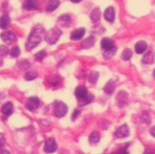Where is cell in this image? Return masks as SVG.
<instances>
[{
	"instance_id": "1",
	"label": "cell",
	"mask_w": 155,
	"mask_h": 154,
	"mask_svg": "<svg viewBox=\"0 0 155 154\" xmlns=\"http://www.w3.org/2000/svg\"><path fill=\"white\" fill-rule=\"evenodd\" d=\"M45 32L43 27H41L40 25L35 26L28 37L25 44L26 49L30 50L35 48L45 39Z\"/></svg>"
},
{
	"instance_id": "2",
	"label": "cell",
	"mask_w": 155,
	"mask_h": 154,
	"mask_svg": "<svg viewBox=\"0 0 155 154\" xmlns=\"http://www.w3.org/2000/svg\"><path fill=\"white\" fill-rule=\"evenodd\" d=\"M76 97L81 101V105H87L93 100V96L88 95V90L85 86H78L75 90Z\"/></svg>"
},
{
	"instance_id": "3",
	"label": "cell",
	"mask_w": 155,
	"mask_h": 154,
	"mask_svg": "<svg viewBox=\"0 0 155 154\" xmlns=\"http://www.w3.org/2000/svg\"><path fill=\"white\" fill-rule=\"evenodd\" d=\"M61 30L60 29H58L57 27H54L53 29H50L45 34V40L47 43H49L50 44H54L59 40V39L61 36Z\"/></svg>"
},
{
	"instance_id": "4",
	"label": "cell",
	"mask_w": 155,
	"mask_h": 154,
	"mask_svg": "<svg viewBox=\"0 0 155 154\" xmlns=\"http://www.w3.org/2000/svg\"><path fill=\"white\" fill-rule=\"evenodd\" d=\"M54 115L56 117H62L64 116L66 113H67V111H68V108H67V106L64 103V102H57L54 105Z\"/></svg>"
},
{
	"instance_id": "5",
	"label": "cell",
	"mask_w": 155,
	"mask_h": 154,
	"mask_svg": "<svg viewBox=\"0 0 155 154\" xmlns=\"http://www.w3.org/2000/svg\"><path fill=\"white\" fill-rule=\"evenodd\" d=\"M57 149V145L54 141V138H49L45 143V147H44V151L47 152V153H51L54 152Z\"/></svg>"
},
{
	"instance_id": "6",
	"label": "cell",
	"mask_w": 155,
	"mask_h": 154,
	"mask_svg": "<svg viewBox=\"0 0 155 154\" xmlns=\"http://www.w3.org/2000/svg\"><path fill=\"white\" fill-rule=\"evenodd\" d=\"M128 102V96L125 91H120L117 95V103L119 107H123L125 106Z\"/></svg>"
},
{
	"instance_id": "7",
	"label": "cell",
	"mask_w": 155,
	"mask_h": 154,
	"mask_svg": "<svg viewBox=\"0 0 155 154\" xmlns=\"http://www.w3.org/2000/svg\"><path fill=\"white\" fill-rule=\"evenodd\" d=\"M1 38L4 43L8 44H11L16 40V36L13 32L11 31H4L1 34Z\"/></svg>"
},
{
	"instance_id": "8",
	"label": "cell",
	"mask_w": 155,
	"mask_h": 154,
	"mask_svg": "<svg viewBox=\"0 0 155 154\" xmlns=\"http://www.w3.org/2000/svg\"><path fill=\"white\" fill-rule=\"evenodd\" d=\"M128 135H129V128L127 125L121 126L116 131L115 134H114L116 138H118V139L127 137V136H128Z\"/></svg>"
},
{
	"instance_id": "9",
	"label": "cell",
	"mask_w": 155,
	"mask_h": 154,
	"mask_svg": "<svg viewBox=\"0 0 155 154\" xmlns=\"http://www.w3.org/2000/svg\"><path fill=\"white\" fill-rule=\"evenodd\" d=\"M40 106V100L35 97H32L28 99L26 102V107L29 109V111H35Z\"/></svg>"
},
{
	"instance_id": "10",
	"label": "cell",
	"mask_w": 155,
	"mask_h": 154,
	"mask_svg": "<svg viewBox=\"0 0 155 154\" xmlns=\"http://www.w3.org/2000/svg\"><path fill=\"white\" fill-rule=\"evenodd\" d=\"M115 15L116 12L113 7H108L105 10L104 18L107 22H110V23L114 22V20H115Z\"/></svg>"
},
{
	"instance_id": "11",
	"label": "cell",
	"mask_w": 155,
	"mask_h": 154,
	"mask_svg": "<svg viewBox=\"0 0 155 154\" xmlns=\"http://www.w3.org/2000/svg\"><path fill=\"white\" fill-rule=\"evenodd\" d=\"M23 7L26 10H35L39 8V3L37 0H25L24 2Z\"/></svg>"
},
{
	"instance_id": "12",
	"label": "cell",
	"mask_w": 155,
	"mask_h": 154,
	"mask_svg": "<svg viewBox=\"0 0 155 154\" xmlns=\"http://www.w3.org/2000/svg\"><path fill=\"white\" fill-rule=\"evenodd\" d=\"M2 113L4 114V116H5L6 117L9 116L12 113H13V111H14V105L12 102L8 101V102H6L5 104L2 106Z\"/></svg>"
},
{
	"instance_id": "13",
	"label": "cell",
	"mask_w": 155,
	"mask_h": 154,
	"mask_svg": "<svg viewBox=\"0 0 155 154\" xmlns=\"http://www.w3.org/2000/svg\"><path fill=\"white\" fill-rule=\"evenodd\" d=\"M101 48L104 50H112L114 48V41L108 38H103L101 42Z\"/></svg>"
},
{
	"instance_id": "14",
	"label": "cell",
	"mask_w": 155,
	"mask_h": 154,
	"mask_svg": "<svg viewBox=\"0 0 155 154\" xmlns=\"http://www.w3.org/2000/svg\"><path fill=\"white\" fill-rule=\"evenodd\" d=\"M85 34H86V29H84V28H80V29H75L71 33V39L73 40H81L83 36L85 35Z\"/></svg>"
},
{
	"instance_id": "15",
	"label": "cell",
	"mask_w": 155,
	"mask_h": 154,
	"mask_svg": "<svg viewBox=\"0 0 155 154\" xmlns=\"http://www.w3.org/2000/svg\"><path fill=\"white\" fill-rule=\"evenodd\" d=\"M96 42V39L93 36H89L86 40H84L81 44V47L83 49H90L91 47L94 45V44Z\"/></svg>"
},
{
	"instance_id": "16",
	"label": "cell",
	"mask_w": 155,
	"mask_h": 154,
	"mask_svg": "<svg viewBox=\"0 0 155 154\" xmlns=\"http://www.w3.org/2000/svg\"><path fill=\"white\" fill-rule=\"evenodd\" d=\"M10 25V18L8 15H4L0 18V28L6 29Z\"/></svg>"
},
{
	"instance_id": "17",
	"label": "cell",
	"mask_w": 155,
	"mask_h": 154,
	"mask_svg": "<svg viewBox=\"0 0 155 154\" xmlns=\"http://www.w3.org/2000/svg\"><path fill=\"white\" fill-rule=\"evenodd\" d=\"M148 48V44L145 41H139L135 45V50L137 54H143Z\"/></svg>"
},
{
	"instance_id": "18",
	"label": "cell",
	"mask_w": 155,
	"mask_h": 154,
	"mask_svg": "<svg viewBox=\"0 0 155 154\" xmlns=\"http://www.w3.org/2000/svg\"><path fill=\"white\" fill-rule=\"evenodd\" d=\"M153 60H154V53L152 52V51H148L144 54L142 61H143V64L149 65V64H152L153 62Z\"/></svg>"
},
{
	"instance_id": "19",
	"label": "cell",
	"mask_w": 155,
	"mask_h": 154,
	"mask_svg": "<svg viewBox=\"0 0 155 154\" xmlns=\"http://www.w3.org/2000/svg\"><path fill=\"white\" fill-rule=\"evenodd\" d=\"M59 5H60V0H50L46 6V10L48 12H52L55 10L59 7Z\"/></svg>"
},
{
	"instance_id": "20",
	"label": "cell",
	"mask_w": 155,
	"mask_h": 154,
	"mask_svg": "<svg viewBox=\"0 0 155 154\" xmlns=\"http://www.w3.org/2000/svg\"><path fill=\"white\" fill-rule=\"evenodd\" d=\"M116 85L115 82L113 81V80H109L108 82L106 84V86L104 87V90L105 92L107 94H108V95H111V94L113 93V91H114V90H115Z\"/></svg>"
},
{
	"instance_id": "21",
	"label": "cell",
	"mask_w": 155,
	"mask_h": 154,
	"mask_svg": "<svg viewBox=\"0 0 155 154\" xmlns=\"http://www.w3.org/2000/svg\"><path fill=\"white\" fill-rule=\"evenodd\" d=\"M71 22V19L70 18V16L67 15H61L60 18H58V23L62 26H68Z\"/></svg>"
},
{
	"instance_id": "22",
	"label": "cell",
	"mask_w": 155,
	"mask_h": 154,
	"mask_svg": "<svg viewBox=\"0 0 155 154\" xmlns=\"http://www.w3.org/2000/svg\"><path fill=\"white\" fill-rule=\"evenodd\" d=\"M100 17H101V12H100V9L99 8H95L91 14V18L93 22H97L100 20Z\"/></svg>"
},
{
	"instance_id": "23",
	"label": "cell",
	"mask_w": 155,
	"mask_h": 154,
	"mask_svg": "<svg viewBox=\"0 0 155 154\" xmlns=\"http://www.w3.org/2000/svg\"><path fill=\"white\" fill-rule=\"evenodd\" d=\"M89 141H90L91 143L92 144H96L99 143L100 141V134L97 132H94L90 135L89 136Z\"/></svg>"
},
{
	"instance_id": "24",
	"label": "cell",
	"mask_w": 155,
	"mask_h": 154,
	"mask_svg": "<svg viewBox=\"0 0 155 154\" xmlns=\"http://www.w3.org/2000/svg\"><path fill=\"white\" fill-rule=\"evenodd\" d=\"M38 76V73L35 70H31V71L27 72L25 75V78L27 80H35Z\"/></svg>"
},
{
	"instance_id": "25",
	"label": "cell",
	"mask_w": 155,
	"mask_h": 154,
	"mask_svg": "<svg viewBox=\"0 0 155 154\" xmlns=\"http://www.w3.org/2000/svg\"><path fill=\"white\" fill-rule=\"evenodd\" d=\"M132 55H133L132 50H130V49H126L123 52V54H122V58H123V61H128V60L131 59Z\"/></svg>"
},
{
	"instance_id": "26",
	"label": "cell",
	"mask_w": 155,
	"mask_h": 154,
	"mask_svg": "<svg viewBox=\"0 0 155 154\" xmlns=\"http://www.w3.org/2000/svg\"><path fill=\"white\" fill-rule=\"evenodd\" d=\"M99 78V74L97 71H91L89 76V81L92 84H96Z\"/></svg>"
},
{
	"instance_id": "27",
	"label": "cell",
	"mask_w": 155,
	"mask_h": 154,
	"mask_svg": "<svg viewBox=\"0 0 155 154\" xmlns=\"http://www.w3.org/2000/svg\"><path fill=\"white\" fill-rule=\"evenodd\" d=\"M116 50H117V48L114 47L113 49L112 50H105L104 54H103V56L105 58H107V59H109V58L112 57L116 53Z\"/></svg>"
},
{
	"instance_id": "28",
	"label": "cell",
	"mask_w": 155,
	"mask_h": 154,
	"mask_svg": "<svg viewBox=\"0 0 155 154\" xmlns=\"http://www.w3.org/2000/svg\"><path fill=\"white\" fill-rule=\"evenodd\" d=\"M19 54H20V49H19V47L18 46L14 47V48L11 50L10 54L12 57H14V58L18 57V55H19Z\"/></svg>"
},
{
	"instance_id": "29",
	"label": "cell",
	"mask_w": 155,
	"mask_h": 154,
	"mask_svg": "<svg viewBox=\"0 0 155 154\" xmlns=\"http://www.w3.org/2000/svg\"><path fill=\"white\" fill-rule=\"evenodd\" d=\"M46 56V52L45 50H41L40 52H38L36 54H35V60L37 61H42L43 59Z\"/></svg>"
},
{
	"instance_id": "30",
	"label": "cell",
	"mask_w": 155,
	"mask_h": 154,
	"mask_svg": "<svg viewBox=\"0 0 155 154\" xmlns=\"http://www.w3.org/2000/svg\"><path fill=\"white\" fill-rule=\"evenodd\" d=\"M8 54V49L5 45H0V56H4Z\"/></svg>"
},
{
	"instance_id": "31",
	"label": "cell",
	"mask_w": 155,
	"mask_h": 154,
	"mask_svg": "<svg viewBox=\"0 0 155 154\" xmlns=\"http://www.w3.org/2000/svg\"><path fill=\"white\" fill-rule=\"evenodd\" d=\"M4 143H5V140H4V136L0 133V151L3 150V147L4 146Z\"/></svg>"
},
{
	"instance_id": "32",
	"label": "cell",
	"mask_w": 155,
	"mask_h": 154,
	"mask_svg": "<svg viewBox=\"0 0 155 154\" xmlns=\"http://www.w3.org/2000/svg\"><path fill=\"white\" fill-rule=\"evenodd\" d=\"M80 115V111L79 110H75V111H74V113H73L72 115V119L73 120H75V119L78 116Z\"/></svg>"
},
{
	"instance_id": "33",
	"label": "cell",
	"mask_w": 155,
	"mask_h": 154,
	"mask_svg": "<svg viewBox=\"0 0 155 154\" xmlns=\"http://www.w3.org/2000/svg\"><path fill=\"white\" fill-rule=\"evenodd\" d=\"M150 133H151L152 136H154V137H155V126H153V127H152L151 131H150Z\"/></svg>"
},
{
	"instance_id": "34",
	"label": "cell",
	"mask_w": 155,
	"mask_h": 154,
	"mask_svg": "<svg viewBox=\"0 0 155 154\" xmlns=\"http://www.w3.org/2000/svg\"><path fill=\"white\" fill-rule=\"evenodd\" d=\"M145 154H155V151L154 150H148V151H146Z\"/></svg>"
},
{
	"instance_id": "35",
	"label": "cell",
	"mask_w": 155,
	"mask_h": 154,
	"mask_svg": "<svg viewBox=\"0 0 155 154\" xmlns=\"http://www.w3.org/2000/svg\"><path fill=\"white\" fill-rule=\"evenodd\" d=\"M0 154H10V152L8 150H2L0 151Z\"/></svg>"
},
{
	"instance_id": "36",
	"label": "cell",
	"mask_w": 155,
	"mask_h": 154,
	"mask_svg": "<svg viewBox=\"0 0 155 154\" xmlns=\"http://www.w3.org/2000/svg\"><path fill=\"white\" fill-rule=\"evenodd\" d=\"M117 154H128V153H127V152L125 149H123V150L120 151Z\"/></svg>"
},
{
	"instance_id": "37",
	"label": "cell",
	"mask_w": 155,
	"mask_h": 154,
	"mask_svg": "<svg viewBox=\"0 0 155 154\" xmlns=\"http://www.w3.org/2000/svg\"><path fill=\"white\" fill-rule=\"evenodd\" d=\"M71 1L72 3H75V4H76V3H80L81 0H71Z\"/></svg>"
},
{
	"instance_id": "38",
	"label": "cell",
	"mask_w": 155,
	"mask_h": 154,
	"mask_svg": "<svg viewBox=\"0 0 155 154\" xmlns=\"http://www.w3.org/2000/svg\"><path fill=\"white\" fill-rule=\"evenodd\" d=\"M2 64H3V61L0 60V65H2Z\"/></svg>"
},
{
	"instance_id": "39",
	"label": "cell",
	"mask_w": 155,
	"mask_h": 154,
	"mask_svg": "<svg viewBox=\"0 0 155 154\" xmlns=\"http://www.w3.org/2000/svg\"><path fill=\"white\" fill-rule=\"evenodd\" d=\"M153 76L155 77V69H154V70H153Z\"/></svg>"
}]
</instances>
